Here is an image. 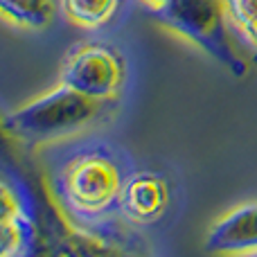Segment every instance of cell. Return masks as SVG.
<instances>
[{"mask_svg": "<svg viewBox=\"0 0 257 257\" xmlns=\"http://www.w3.org/2000/svg\"><path fill=\"white\" fill-rule=\"evenodd\" d=\"M169 203L167 183L156 174H133L124 181L120 194V210L136 223H151L165 212Z\"/></svg>", "mask_w": 257, "mask_h": 257, "instance_id": "52a82bcc", "label": "cell"}, {"mask_svg": "<svg viewBox=\"0 0 257 257\" xmlns=\"http://www.w3.org/2000/svg\"><path fill=\"white\" fill-rule=\"evenodd\" d=\"M124 176L104 151H84L63 163L52 181L57 201L77 217H97L120 203Z\"/></svg>", "mask_w": 257, "mask_h": 257, "instance_id": "6da1fadb", "label": "cell"}, {"mask_svg": "<svg viewBox=\"0 0 257 257\" xmlns=\"http://www.w3.org/2000/svg\"><path fill=\"white\" fill-rule=\"evenodd\" d=\"M230 21L239 32L257 45V0H223Z\"/></svg>", "mask_w": 257, "mask_h": 257, "instance_id": "30bf717a", "label": "cell"}, {"mask_svg": "<svg viewBox=\"0 0 257 257\" xmlns=\"http://www.w3.org/2000/svg\"><path fill=\"white\" fill-rule=\"evenodd\" d=\"M99 102L61 84L45 95L23 104L5 115L3 128L7 136L27 142H43L81 131L97 117Z\"/></svg>", "mask_w": 257, "mask_h": 257, "instance_id": "7a4b0ae2", "label": "cell"}, {"mask_svg": "<svg viewBox=\"0 0 257 257\" xmlns=\"http://www.w3.org/2000/svg\"><path fill=\"white\" fill-rule=\"evenodd\" d=\"M115 7L117 0H61V9L68 16V21H72L79 27H88V30L108 23Z\"/></svg>", "mask_w": 257, "mask_h": 257, "instance_id": "ba28073f", "label": "cell"}, {"mask_svg": "<svg viewBox=\"0 0 257 257\" xmlns=\"http://www.w3.org/2000/svg\"><path fill=\"white\" fill-rule=\"evenodd\" d=\"M61 84L90 99H108L122 84V61L106 45H81L61 66Z\"/></svg>", "mask_w": 257, "mask_h": 257, "instance_id": "277c9868", "label": "cell"}, {"mask_svg": "<svg viewBox=\"0 0 257 257\" xmlns=\"http://www.w3.org/2000/svg\"><path fill=\"white\" fill-rule=\"evenodd\" d=\"M39 223L23 208L18 192L3 183L0 194V255L18 257L32 255L39 250Z\"/></svg>", "mask_w": 257, "mask_h": 257, "instance_id": "5b68a950", "label": "cell"}, {"mask_svg": "<svg viewBox=\"0 0 257 257\" xmlns=\"http://www.w3.org/2000/svg\"><path fill=\"white\" fill-rule=\"evenodd\" d=\"M210 253H257V201L244 203L221 217L205 237Z\"/></svg>", "mask_w": 257, "mask_h": 257, "instance_id": "8992f818", "label": "cell"}, {"mask_svg": "<svg viewBox=\"0 0 257 257\" xmlns=\"http://www.w3.org/2000/svg\"><path fill=\"white\" fill-rule=\"evenodd\" d=\"M147 3H151V5H154V7H160V5H163V3H167V0H147Z\"/></svg>", "mask_w": 257, "mask_h": 257, "instance_id": "8fae6325", "label": "cell"}, {"mask_svg": "<svg viewBox=\"0 0 257 257\" xmlns=\"http://www.w3.org/2000/svg\"><path fill=\"white\" fill-rule=\"evenodd\" d=\"M156 16L165 27L199 45L235 77L246 75V63L237 57L226 30L228 12L223 0H167L156 7Z\"/></svg>", "mask_w": 257, "mask_h": 257, "instance_id": "3957f363", "label": "cell"}, {"mask_svg": "<svg viewBox=\"0 0 257 257\" xmlns=\"http://www.w3.org/2000/svg\"><path fill=\"white\" fill-rule=\"evenodd\" d=\"M3 16L21 27L39 30L52 18V0H0Z\"/></svg>", "mask_w": 257, "mask_h": 257, "instance_id": "9c48e42d", "label": "cell"}]
</instances>
